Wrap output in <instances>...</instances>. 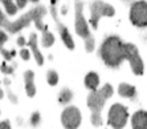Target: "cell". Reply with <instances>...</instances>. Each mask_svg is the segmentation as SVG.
<instances>
[{
    "label": "cell",
    "mask_w": 147,
    "mask_h": 129,
    "mask_svg": "<svg viewBox=\"0 0 147 129\" xmlns=\"http://www.w3.org/2000/svg\"><path fill=\"white\" fill-rule=\"evenodd\" d=\"M99 56L109 68H118L121 63L127 60L137 76L143 75L144 64L138 48L133 43H125L118 36H109L99 47Z\"/></svg>",
    "instance_id": "cell-1"
},
{
    "label": "cell",
    "mask_w": 147,
    "mask_h": 129,
    "mask_svg": "<svg viewBox=\"0 0 147 129\" xmlns=\"http://www.w3.org/2000/svg\"><path fill=\"white\" fill-rule=\"evenodd\" d=\"M113 87L110 84H105L101 89H96V91H90L86 99V104L88 108L92 111V124L93 126H101L102 125V117H101V112H102L103 106L106 100H109L113 96Z\"/></svg>",
    "instance_id": "cell-2"
},
{
    "label": "cell",
    "mask_w": 147,
    "mask_h": 129,
    "mask_svg": "<svg viewBox=\"0 0 147 129\" xmlns=\"http://www.w3.org/2000/svg\"><path fill=\"white\" fill-rule=\"evenodd\" d=\"M74 27H76V32L78 36H81L85 40V48L86 52H92L94 49L96 41L93 35L90 33L89 25L86 23L85 17L82 15V3L80 0H76V21H74Z\"/></svg>",
    "instance_id": "cell-3"
},
{
    "label": "cell",
    "mask_w": 147,
    "mask_h": 129,
    "mask_svg": "<svg viewBox=\"0 0 147 129\" xmlns=\"http://www.w3.org/2000/svg\"><path fill=\"white\" fill-rule=\"evenodd\" d=\"M115 15V10L113 5L101 1V0H96L93 1L90 5V24L93 28H98V21L102 16H114Z\"/></svg>",
    "instance_id": "cell-4"
},
{
    "label": "cell",
    "mask_w": 147,
    "mask_h": 129,
    "mask_svg": "<svg viewBox=\"0 0 147 129\" xmlns=\"http://www.w3.org/2000/svg\"><path fill=\"white\" fill-rule=\"evenodd\" d=\"M129 17H130L131 24L135 27H147V1H144V0L134 1L130 7Z\"/></svg>",
    "instance_id": "cell-5"
},
{
    "label": "cell",
    "mask_w": 147,
    "mask_h": 129,
    "mask_svg": "<svg viewBox=\"0 0 147 129\" xmlns=\"http://www.w3.org/2000/svg\"><path fill=\"white\" fill-rule=\"evenodd\" d=\"M129 120V112L127 108L122 104H114L111 105V108L109 109L107 113V124L111 128H123L127 124Z\"/></svg>",
    "instance_id": "cell-6"
},
{
    "label": "cell",
    "mask_w": 147,
    "mask_h": 129,
    "mask_svg": "<svg viewBox=\"0 0 147 129\" xmlns=\"http://www.w3.org/2000/svg\"><path fill=\"white\" fill-rule=\"evenodd\" d=\"M82 117H81V112L77 106H68L64 109V112L61 115V124L64 128L68 129H74L78 128L81 125Z\"/></svg>",
    "instance_id": "cell-7"
},
{
    "label": "cell",
    "mask_w": 147,
    "mask_h": 129,
    "mask_svg": "<svg viewBox=\"0 0 147 129\" xmlns=\"http://www.w3.org/2000/svg\"><path fill=\"white\" fill-rule=\"evenodd\" d=\"M52 15H53V17H55L56 20V24H57V29H58V33H60V36H61L62 41H64V44L66 45V48H69V49H73L74 48V41H73L72 36H70V33H69V29L64 25V24H61L60 21H58L57 19V14H56V8L52 7Z\"/></svg>",
    "instance_id": "cell-8"
},
{
    "label": "cell",
    "mask_w": 147,
    "mask_h": 129,
    "mask_svg": "<svg viewBox=\"0 0 147 129\" xmlns=\"http://www.w3.org/2000/svg\"><path fill=\"white\" fill-rule=\"evenodd\" d=\"M131 126L134 129H147V112L140 109L131 117Z\"/></svg>",
    "instance_id": "cell-9"
},
{
    "label": "cell",
    "mask_w": 147,
    "mask_h": 129,
    "mask_svg": "<svg viewBox=\"0 0 147 129\" xmlns=\"http://www.w3.org/2000/svg\"><path fill=\"white\" fill-rule=\"evenodd\" d=\"M25 45L32 48V51H33V55H34V57H36L37 64L42 65V63H44V57H42V55H41V52L38 51V48H37V38H36V33H31V39H29L28 43L25 41Z\"/></svg>",
    "instance_id": "cell-10"
},
{
    "label": "cell",
    "mask_w": 147,
    "mask_h": 129,
    "mask_svg": "<svg viewBox=\"0 0 147 129\" xmlns=\"http://www.w3.org/2000/svg\"><path fill=\"white\" fill-rule=\"evenodd\" d=\"M34 73L32 71H27L24 73V81H25V92L29 97H33L36 95V87L33 83Z\"/></svg>",
    "instance_id": "cell-11"
},
{
    "label": "cell",
    "mask_w": 147,
    "mask_h": 129,
    "mask_svg": "<svg viewBox=\"0 0 147 129\" xmlns=\"http://www.w3.org/2000/svg\"><path fill=\"white\" fill-rule=\"evenodd\" d=\"M118 93H119L121 97H126V99H133L137 95V89L134 85L126 84V83H122L118 87Z\"/></svg>",
    "instance_id": "cell-12"
},
{
    "label": "cell",
    "mask_w": 147,
    "mask_h": 129,
    "mask_svg": "<svg viewBox=\"0 0 147 129\" xmlns=\"http://www.w3.org/2000/svg\"><path fill=\"white\" fill-rule=\"evenodd\" d=\"M85 87L89 91H96L98 89V85H99V76L97 75L96 72H89L88 75L85 76Z\"/></svg>",
    "instance_id": "cell-13"
},
{
    "label": "cell",
    "mask_w": 147,
    "mask_h": 129,
    "mask_svg": "<svg viewBox=\"0 0 147 129\" xmlns=\"http://www.w3.org/2000/svg\"><path fill=\"white\" fill-rule=\"evenodd\" d=\"M73 99V92L70 89H62L58 95V102L60 104H68Z\"/></svg>",
    "instance_id": "cell-14"
},
{
    "label": "cell",
    "mask_w": 147,
    "mask_h": 129,
    "mask_svg": "<svg viewBox=\"0 0 147 129\" xmlns=\"http://www.w3.org/2000/svg\"><path fill=\"white\" fill-rule=\"evenodd\" d=\"M47 81L49 85H56L58 83V75L56 71H48L47 73Z\"/></svg>",
    "instance_id": "cell-15"
},
{
    "label": "cell",
    "mask_w": 147,
    "mask_h": 129,
    "mask_svg": "<svg viewBox=\"0 0 147 129\" xmlns=\"http://www.w3.org/2000/svg\"><path fill=\"white\" fill-rule=\"evenodd\" d=\"M38 122H40V115H38V112H34L31 117V124L33 126H36L38 125Z\"/></svg>",
    "instance_id": "cell-16"
},
{
    "label": "cell",
    "mask_w": 147,
    "mask_h": 129,
    "mask_svg": "<svg viewBox=\"0 0 147 129\" xmlns=\"http://www.w3.org/2000/svg\"><path fill=\"white\" fill-rule=\"evenodd\" d=\"M20 55L24 60H28V59H29V51H28L27 48H23V49L20 51Z\"/></svg>",
    "instance_id": "cell-17"
},
{
    "label": "cell",
    "mask_w": 147,
    "mask_h": 129,
    "mask_svg": "<svg viewBox=\"0 0 147 129\" xmlns=\"http://www.w3.org/2000/svg\"><path fill=\"white\" fill-rule=\"evenodd\" d=\"M9 122L8 121H3V122H0V128H9Z\"/></svg>",
    "instance_id": "cell-18"
}]
</instances>
